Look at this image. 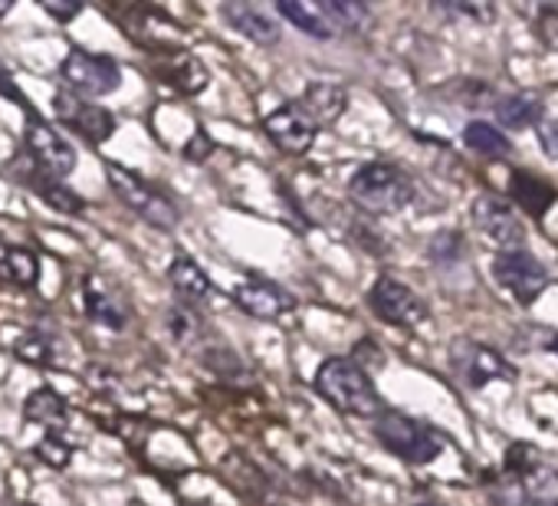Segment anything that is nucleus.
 Instances as JSON below:
<instances>
[{
  "mask_svg": "<svg viewBox=\"0 0 558 506\" xmlns=\"http://www.w3.org/2000/svg\"><path fill=\"white\" fill-rule=\"evenodd\" d=\"M53 112H57V119H60L66 129L80 132V135H83L86 142H93V145L109 142L112 132H116V116H112L106 106L86 103V99L76 96V93H57Z\"/></svg>",
  "mask_w": 558,
  "mask_h": 506,
  "instance_id": "obj_10",
  "label": "nucleus"
},
{
  "mask_svg": "<svg viewBox=\"0 0 558 506\" xmlns=\"http://www.w3.org/2000/svg\"><path fill=\"white\" fill-rule=\"evenodd\" d=\"M60 76L63 83L76 93V96H109L122 86V70L112 57H99V53H86V50H70L66 60L60 63Z\"/></svg>",
  "mask_w": 558,
  "mask_h": 506,
  "instance_id": "obj_5",
  "label": "nucleus"
},
{
  "mask_svg": "<svg viewBox=\"0 0 558 506\" xmlns=\"http://www.w3.org/2000/svg\"><path fill=\"white\" fill-rule=\"evenodd\" d=\"M37 457H40L47 467L63 470V467H70V460H73V444L63 441L57 431H50V434H44V441L37 444Z\"/></svg>",
  "mask_w": 558,
  "mask_h": 506,
  "instance_id": "obj_29",
  "label": "nucleus"
},
{
  "mask_svg": "<svg viewBox=\"0 0 558 506\" xmlns=\"http://www.w3.org/2000/svg\"><path fill=\"white\" fill-rule=\"evenodd\" d=\"M40 280V257L31 246H17L0 237V284L31 290Z\"/></svg>",
  "mask_w": 558,
  "mask_h": 506,
  "instance_id": "obj_15",
  "label": "nucleus"
},
{
  "mask_svg": "<svg viewBox=\"0 0 558 506\" xmlns=\"http://www.w3.org/2000/svg\"><path fill=\"white\" fill-rule=\"evenodd\" d=\"M316 391L342 414H355V418H378L381 408V395L375 388V382L368 378V372L355 362V359H326L316 372Z\"/></svg>",
  "mask_w": 558,
  "mask_h": 506,
  "instance_id": "obj_1",
  "label": "nucleus"
},
{
  "mask_svg": "<svg viewBox=\"0 0 558 506\" xmlns=\"http://www.w3.org/2000/svg\"><path fill=\"white\" fill-rule=\"evenodd\" d=\"M538 145L548 158L558 161V119H542L538 122Z\"/></svg>",
  "mask_w": 558,
  "mask_h": 506,
  "instance_id": "obj_34",
  "label": "nucleus"
},
{
  "mask_svg": "<svg viewBox=\"0 0 558 506\" xmlns=\"http://www.w3.org/2000/svg\"><path fill=\"white\" fill-rule=\"evenodd\" d=\"M470 217H473V227L486 240H493L496 246H502V250H522V240H525L522 220L496 194H480L470 204Z\"/></svg>",
  "mask_w": 558,
  "mask_h": 506,
  "instance_id": "obj_12",
  "label": "nucleus"
},
{
  "mask_svg": "<svg viewBox=\"0 0 558 506\" xmlns=\"http://www.w3.org/2000/svg\"><path fill=\"white\" fill-rule=\"evenodd\" d=\"M233 303L253 316V320H263V323H272L279 316H287L296 310V297L287 293L283 287H276L269 280H250V284H240L233 290Z\"/></svg>",
  "mask_w": 558,
  "mask_h": 506,
  "instance_id": "obj_14",
  "label": "nucleus"
},
{
  "mask_svg": "<svg viewBox=\"0 0 558 506\" xmlns=\"http://www.w3.org/2000/svg\"><path fill=\"white\" fill-rule=\"evenodd\" d=\"M447 14H460V17H470L473 24H493V17H496V8L493 4H473V0H460V4H447L444 8Z\"/></svg>",
  "mask_w": 558,
  "mask_h": 506,
  "instance_id": "obj_32",
  "label": "nucleus"
},
{
  "mask_svg": "<svg viewBox=\"0 0 558 506\" xmlns=\"http://www.w3.org/2000/svg\"><path fill=\"white\" fill-rule=\"evenodd\" d=\"M168 280L184 306H204L210 300V280L191 257H174L168 267Z\"/></svg>",
  "mask_w": 558,
  "mask_h": 506,
  "instance_id": "obj_19",
  "label": "nucleus"
},
{
  "mask_svg": "<svg viewBox=\"0 0 558 506\" xmlns=\"http://www.w3.org/2000/svg\"><path fill=\"white\" fill-rule=\"evenodd\" d=\"M326 14L329 21L336 24V31H345V34H362L368 31L372 24V11L365 4H355V0H326Z\"/></svg>",
  "mask_w": 558,
  "mask_h": 506,
  "instance_id": "obj_26",
  "label": "nucleus"
},
{
  "mask_svg": "<svg viewBox=\"0 0 558 506\" xmlns=\"http://www.w3.org/2000/svg\"><path fill=\"white\" fill-rule=\"evenodd\" d=\"M210 152H214V142L207 138L204 129H197V132L191 135V142L184 145V158H187V161H204Z\"/></svg>",
  "mask_w": 558,
  "mask_h": 506,
  "instance_id": "obj_35",
  "label": "nucleus"
},
{
  "mask_svg": "<svg viewBox=\"0 0 558 506\" xmlns=\"http://www.w3.org/2000/svg\"><path fill=\"white\" fill-rule=\"evenodd\" d=\"M349 197L368 214H398L417 197L414 178L391 161H368L349 181Z\"/></svg>",
  "mask_w": 558,
  "mask_h": 506,
  "instance_id": "obj_2",
  "label": "nucleus"
},
{
  "mask_svg": "<svg viewBox=\"0 0 558 506\" xmlns=\"http://www.w3.org/2000/svg\"><path fill=\"white\" fill-rule=\"evenodd\" d=\"M414 506H440V503H434V499H421V503H414Z\"/></svg>",
  "mask_w": 558,
  "mask_h": 506,
  "instance_id": "obj_37",
  "label": "nucleus"
},
{
  "mask_svg": "<svg viewBox=\"0 0 558 506\" xmlns=\"http://www.w3.org/2000/svg\"><path fill=\"white\" fill-rule=\"evenodd\" d=\"M14 356L27 365L47 369V365H53V342L44 333H31V336L14 342Z\"/></svg>",
  "mask_w": 558,
  "mask_h": 506,
  "instance_id": "obj_28",
  "label": "nucleus"
},
{
  "mask_svg": "<svg viewBox=\"0 0 558 506\" xmlns=\"http://www.w3.org/2000/svg\"><path fill=\"white\" fill-rule=\"evenodd\" d=\"M300 106L306 109V116L323 129L342 119V112L349 109V93L339 83H313L306 86V93L300 96Z\"/></svg>",
  "mask_w": 558,
  "mask_h": 506,
  "instance_id": "obj_17",
  "label": "nucleus"
},
{
  "mask_svg": "<svg viewBox=\"0 0 558 506\" xmlns=\"http://www.w3.org/2000/svg\"><path fill=\"white\" fill-rule=\"evenodd\" d=\"M375 437L381 441V447H388L391 454H398L401 460L408 463H434L440 454H444V437L424 424V421H414L401 411H381L372 424Z\"/></svg>",
  "mask_w": 558,
  "mask_h": 506,
  "instance_id": "obj_3",
  "label": "nucleus"
},
{
  "mask_svg": "<svg viewBox=\"0 0 558 506\" xmlns=\"http://www.w3.org/2000/svg\"><path fill=\"white\" fill-rule=\"evenodd\" d=\"M24 142L31 158L37 161L40 171L53 174V178H70L76 171V148L40 116H27V129H24Z\"/></svg>",
  "mask_w": 558,
  "mask_h": 506,
  "instance_id": "obj_9",
  "label": "nucleus"
},
{
  "mask_svg": "<svg viewBox=\"0 0 558 506\" xmlns=\"http://www.w3.org/2000/svg\"><path fill=\"white\" fill-rule=\"evenodd\" d=\"M450 369L466 388H486L493 382H512L515 369L489 346L473 342V339H457L450 346Z\"/></svg>",
  "mask_w": 558,
  "mask_h": 506,
  "instance_id": "obj_6",
  "label": "nucleus"
},
{
  "mask_svg": "<svg viewBox=\"0 0 558 506\" xmlns=\"http://www.w3.org/2000/svg\"><path fill=\"white\" fill-rule=\"evenodd\" d=\"M168 329H171V336H174L178 342H184V346H187V342L197 336V329H201V326H197V320H194L191 306H184V303H181V306H174V310L168 313Z\"/></svg>",
  "mask_w": 558,
  "mask_h": 506,
  "instance_id": "obj_31",
  "label": "nucleus"
},
{
  "mask_svg": "<svg viewBox=\"0 0 558 506\" xmlns=\"http://www.w3.org/2000/svg\"><path fill=\"white\" fill-rule=\"evenodd\" d=\"M276 14L283 21H290L293 27H300L303 34L316 37V40H332L339 34L323 4H306V0H279Z\"/></svg>",
  "mask_w": 558,
  "mask_h": 506,
  "instance_id": "obj_18",
  "label": "nucleus"
},
{
  "mask_svg": "<svg viewBox=\"0 0 558 506\" xmlns=\"http://www.w3.org/2000/svg\"><path fill=\"white\" fill-rule=\"evenodd\" d=\"M493 112L499 119L502 129H529L532 122H538V99L535 96H525V93H512V96H502L493 103Z\"/></svg>",
  "mask_w": 558,
  "mask_h": 506,
  "instance_id": "obj_24",
  "label": "nucleus"
},
{
  "mask_svg": "<svg viewBox=\"0 0 558 506\" xmlns=\"http://www.w3.org/2000/svg\"><path fill=\"white\" fill-rule=\"evenodd\" d=\"M460 250H463L460 233H450V230L434 233V240H430V246H427V253H430V257H434L437 264H453V261L460 257Z\"/></svg>",
  "mask_w": 558,
  "mask_h": 506,
  "instance_id": "obj_30",
  "label": "nucleus"
},
{
  "mask_svg": "<svg viewBox=\"0 0 558 506\" xmlns=\"http://www.w3.org/2000/svg\"><path fill=\"white\" fill-rule=\"evenodd\" d=\"M263 132L269 135V142L279 148V152H287V155H303L313 148L316 142V132L319 125L306 116V109L296 103H287V106H279L276 112H269L263 119Z\"/></svg>",
  "mask_w": 558,
  "mask_h": 506,
  "instance_id": "obj_11",
  "label": "nucleus"
},
{
  "mask_svg": "<svg viewBox=\"0 0 558 506\" xmlns=\"http://www.w3.org/2000/svg\"><path fill=\"white\" fill-rule=\"evenodd\" d=\"M551 349H555V352H558V339H555V342H551Z\"/></svg>",
  "mask_w": 558,
  "mask_h": 506,
  "instance_id": "obj_39",
  "label": "nucleus"
},
{
  "mask_svg": "<svg viewBox=\"0 0 558 506\" xmlns=\"http://www.w3.org/2000/svg\"><path fill=\"white\" fill-rule=\"evenodd\" d=\"M24 418L31 424H44V427H57L63 424L66 418V401L57 388L44 385V388H34L24 401Z\"/></svg>",
  "mask_w": 558,
  "mask_h": 506,
  "instance_id": "obj_23",
  "label": "nucleus"
},
{
  "mask_svg": "<svg viewBox=\"0 0 558 506\" xmlns=\"http://www.w3.org/2000/svg\"><path fill=\"white\" fill-rule=\"evenodd\" d=\"M519 483H522L525 496L532 499V506H558V473L548 470L545 463H538Z\"/></svg>",
  "mask_w": 558,
  "mask_h": 506,
  "instance_id": "obj_27",
  "label": "nucleus"
},
{
  "mask_svg": "<svg viewBox=\"0 0 558 506\" xmlns=\"http://www.w3.org/2000/svg\"><path fill=\"white\" fill-rule=\"evenodd\" d=\"M493 280L522 306L535 303L548 287L545 267L525 250H499L493 261Z\"/></svg>",
  "mask_w": 558,
  "mask_h": 506,
  "instance_id": "obj_7",
  "label": "nucleus"
},
{
  "mask_svg": "<svg viewBox=\"0 0 558 506\" xmlns=\"http://www.w3.org/2000/svg\"><path fill=\"white\" fill-rule=\"evenodd\" d=\"M31 188H34L53 210H60V214L80 217V214L86 210V201H83L70 184H63L60 178H53V174H47V171H40V168L31 174Z\"/></svg>",
  "mask_w": 558,
  "mask_h": 506,
  "instance_id": "obj_22",
  "label": "nucleus"
},
{
  "mask_svg": "<svg viewBox=\"0 0 558 506\" xmlns=\"http://www.w3.org/2000/svg\"><path fill=\"white\" fill-rule=\"evenodd\" d=\"M165 76V83H171L174 89H181L184 96H197L207 89V70L201 67V60H194L191 53H174L165 60V67L158 70Z\"/></svg>",
  "mask_w": 558,
  "mask_h": 506,
  "instance_id": "obj_21",
  "label": "nucleus"
},
{
  "mask_svg": "<svg viewBox=\"0 0 558 506\" xmlns=\"http://www.w3.org/2000/svg\"><path fill=\"white\" fill-rule=\"evenodd\" d=\"M223 17H227V24L236 34L250 37L259 47H272V44H279V37H283L279 24L263 8H253V4H227L223 8Z\"/></svg>",
  "mask_w": 558,
  "mask_h": 506,
  "instance_id": "obj_16",
  "label": "nucleus"
},
{
  "mask_svg": "<svg viewBox=\"0 0 558 506\" xmlns=\"http://www.w3.org/2000/svg\"><path fill=\"white\" fill-rule=\"evenodd\" d=\"M83 303H86V316L106 329H125L132 320V310L122 297V290L116 284H109L102 274H89L83 284Z\"/></svg>",
  "mask_w": 558,
  "mask_h": 506,
  "instance_id": "obj_13",
  "label": "nucleus"
},
{
  "mask_svg": "<svg viewBox=\"0 0 558 506\" xmlns=\"http://www.w3.org/2000/svg\"><path fill=\"white\" fill-rule=\"evenodd\" d=\"M463 142H466V148L470 152H476V155H483V158H506L509 152H512V145H509V138L496 129V125H489V122H470L466 129H463Z\"/></svg>",
  "mask_w": 558,
  "mask_h": 506,
  "instance_id": "obj_25",
  "label": "nucleus"
},
{
  "mask_svg": "<svg viewBox=\"0 0 558 506\" xmlns=\"http://www.w3.org/2000/svg\"><path fill=\"white\" fill-rule=\"evenodd\" d=\"M106 174H109V184L119 194V201L129 210H135L142 220H148L158 230H174L178 227V220H181L178 204L165 191H158L151 181H145L142 174H135V171H129V168H122L116 161L106 165Z\"/></svg>",
  "mask_w": 558,
  "mask_h": 506,
  "instance_id": "obj_4",
  "label": "nucleus"
},
{
  "mask_svg": "<svg viewBox=\"0 0 558 506\" xmlns=\"http://www.w3.org/2000/svg\"><path fill=\"white\" fill-rule=\"evenodd\" d=\"M40 8H44V14H50L60 24H70L76 14H83V4H53V0H40Z\"/></svg>",
  "mask_w": 558,
  "mask_h": 506,
  "instance_id": "obj_36",
  "label": "nucleus"
},
{
  "mask_svg": "<svg viewBox=\"0 0 558 506\" xmlns=\"http://www.w3.org/2000/svg\"><path fill=\"white\" fill-rule=\"evenodd\" d=\"M509 191H512V201L529 210L535 220L545 217V210L558 201V191L551 184H545L538 174H529V171H512L509 178Z\"/></svg>",
  "mask_w": 558,
  "mask_h": 506,
  "instance_id": "obj_20",
  "label": "nucleus"
},
{
  "mask_svg": "<svg viewBox=\"0 0 558 506\" xmlns=\"http://www.w3.org/2000/svg\"><path fill=\"white\" fill-rule=\"evenodd\" d=\"M368 306L375 310L378 320L391 323V326H401V329H414L421 323H427L430 310L427 303L401 280L395 277H378L372 293H368Z\"/></svg>",
  "mask_w": 558,
  "mask_h": 506,
  "instance_id": "obj_8",
  "label": "nucleus"
},
{
  "mask_svg": "<svg viewBox=\"0 0 558 506\" xmlns=\"http://www.w3.org/2000/svg\"><path fill=\"white\" fill-rule=\"evenodd\" d=\"M0 96H4V99H11V103H17L27 116H37L34 112V106H31V99L21 93V86H17V80L11 76V70L4 67V63H0Z\"/></svg>",
  "mask_w": 558,
  "mask_h": 506,
  "instance_id": "obj_33",
  "label": "nucleus"
},
{
  "mask_svg": "<svg viewBox=\"0 0 558 506\" xmlns=\"http://www.w3.org/2000/svg\"><path fill=\"white\" fill-rule=\"evenodd\" d=\"M8 11H11V4H0V17H4Z\"/></svg>",
  "mask_w": 558,
  "mask_h": 506,
  "instance_id": "obj_38",
  "label": "nucleus"
}]
</instances>
